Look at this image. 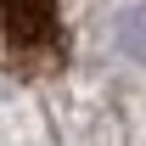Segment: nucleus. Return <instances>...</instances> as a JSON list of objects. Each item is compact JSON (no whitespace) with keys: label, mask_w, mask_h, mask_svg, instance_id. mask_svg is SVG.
<instances>
[{"label":"nucleus","mask_w":146,"mask_h":146,"mask_svg":"<svg viewBox=\"0 0 146 146\" xmlns=\"http://www.w3.org/2000/svg\"><path fill=\"white\" fill-rule=\"evenodd\" d=\"M124 45H129V51H135V39H141V56H146V11H124Z\"/></svg>","instance_id":"nucleus-2"},{"label":"nucleus","mask_w":146,"mask_h":146,"mask_svg":"<svg viewBox=\"0 0 146 146\" xmlns=\"http://www.w3.org/2000/svg\"><path fill=\"white\" fill-rule=\"evenodd\" d=\"M68 56L56 0H0V73H51Z\"/></svg>","instance_id":"nucleus-1"}]
</instances>
